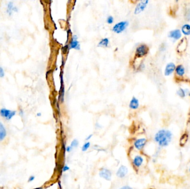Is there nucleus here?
<instances>
[{
  "label": "nucleus",
  "instance_id": "f257e3e1",
  "mask_svg": "<svg viewBox=\"0 0 190 189\" xmlns=\"http://www.w3.org/2000/svg\"><path fill=\"white\" fill-rule=\"evenodd\" d=\"M172 139V133L170 130L162 129L159 130L154 136V140L160 148L168 146Z\"/></svg>",
  "mask_w": 190,
  "mask_h": 189
},
{
  "label": "nucleus",
  "instance_id": "f03ea898",
  "mask_svg": "<svg viewBox=\"0 0 190 189\" xmlns=\"http://www.w3.org/2000/svg\"><path fill=\"white\" fill-rule=\"evenodd\" d=\"M128 25H129V22L127 21H120L119 22L117 23L114 26L112 30L115 33L119 34L125 31V30L127 28Z\"/></svg>",
  "mask_w": 190,
  "mask_h": 189
},
{
  "label": "nucleus",
  "instance_id": "7ed1b4c3",
  "mask_svg": "<svg viewBox=\"0 0 190 189\" xmlns=\"http://www.w3.org/2000/svg\"><path fill=\"white\" fill-rule=\"evenodd\" d=\"M149 48L145 44H141L139 45L135 51V57L136 58H142L146 56L148 53Z\"/></svg>",
  "mask_w": 190,
  "mask_h": 189
},
{
  "label": "nucleus",
  "instance_id": "20e7f679",
  "mask_svg": "<svg viewBox=\"0 0 190 189\" xmlns=\"http://www.w3.org/2000/svg\"><path fill=\"white\" fill-rule=\"evenodd\" d=\"M16 114V111L7 109L6 108H2L0 109V116L6 120H10Z\"/></svg>",
  "mask_w": 190,
  "mask_h": 189
},
{
  "label": "nucleus",
  "instance_id": "39448f33",
  "mask_svg": "<svg viewBox=\"0 0 190 189\" xmlns=\"http://www.w3.org/2000/svg\"><path fill=\"white\" fill-rule=\"evenodd\" d=\"M148 3L149 1L148 0H143L139 1V2L137 3L136 7L135 9L134 14H138L144 11L145 9L147 7Z\"/></svg>",
  "mask_w": 190,
  "mask_h": 189
},
{
  "label": "nucleus",
  "instance_id": "423d86ee",
  "mask_svg": "<svg viewBox=\"0 0 190 189\" xmlns=\"http://www.w3.org/2000/svg\"><path fill=\"white\" fill-rule=\"evenodd\" d=\"M168 37L173 41H177L181 39L182 37V32L179 29H175L169 32Z\"/></svg>",
  "mask_w": 190,
  "mask_h": 189
},
{
  "label": "nucleus",
  "instance_id": "0eeeda50",
  "mask_svg": "<svg viewBox=\"0 0 190 189\" xmlns=\"http://www.w3.org/2000/svg\"><path fill=\"white\" fill-rule=\"evenodd\" d=\"M147 142H148V140L147 139L145 138L137 139L134 141L133 146L136 149L141 151L144 148L145 145L147 144Z\"/></svg>",
  "mask_w": 190,
  "mask_h": 189
},
{
  "label": "nucleus",
  "instance_id": "6e6552de",
  "mask_svg": "<svg viewBox=\"0 0 190 189\" xmlns=\"http://www.w3.org/2000/svg\"><path fill=\"white\" fill-rule=\"evenodd\" d=\"M99 176L106 181H111L112 179V172L109 169L105 167L101 168L99 172Z\"/></svg>",
  "mask_w": 190,
  "mask_h": 189
},
{
  "label": "nucleus",
  "instance_id": "1a4fd4ad",
  "mask_svg": "<svg viewBox=\"0 0 190 189\" xmlns=\"http://www.w3.org/2000/svg\"><path fill=\"white\" fill-rule=\"evenodd\" d=\"M144 163V158L142 156L140 155H137L134 156L132 161V164L133 167L137 169H139L141 167Z\"/></svg>",
  "mask_w": 190,
  "mask_h": 189
},
{
  "label": "nucleus",
  "instance_id": "9d476101",
  "mask_svg": "<svg viewBox=\"0 0 190 189\" xmlns=\"http://www.w3.org/2000/svg\"><path fill=\"white\" fill-rule=\"evenodd\" d=\"M176 65L173 62H169L165 66L164 74L165 76H170L175 72Z\"/></svg>",
  "mask_w": 190,
  "mask_h": 189
},
{
  "label": "nucleus",
  "instance_id": "9b49d317",
  "mask_svg": "<svg viewBox=\"0 0 190 189\" xmlns=\"http://www.w3.org/2000/svg\"><path fill=\"white\" fill-rule=\"evenodd\" d=\"M18 11V9L17 6H14V2L10 1L7 4L6 7V13L7 14L11 16L14 12H17Z\"/></svg>",
  "mask_w": 190,
  "mask_h": 189
},
{
  "label": "nucleus",
  "instance_id": "f8f14e48",
  "mask_svg": "<svg viewBox=\"0 0 190 189\" xmlns=\"http://www.w3.org/2000/svg\"><path fill=\"white\" fill-rule=\"evenodd\" d=\"M68 47L70 49H75L77 50L80 49V44L77 40V37L76 35H74L72 37V40L68 45Z\"/></svg>",
  "mask_w": 190,
  "mask_h": 189
},
{
  "label": "nucleus",
  "instance_id": "ddd939ff",
  "mask_svg": "<svg viewBox=\"0 0 190 189\" xmlns=\"http://www.w3.org/2000/svg\"><path fill=\"white\" fill-rule=\"evenodd\" d=\"M128 173V168L125 165H121L117 171L116 175L117 177L121 179L125 178Z\"/></svg>",
  "mask_w": 190,
  "mask_h": 189
},
{
  "label": "nucleus",
  "instance_id": "4468645a",
  "mask_svg": "<svg viewBox=\"0 0 190 189\" xmlns=\"http://www.w3.org/2000/svg\"><path fill=\"white\" fill-rule=\"evenodd\" d=\"M139 106V99L136 98L135 96H133L130 100L129 104V107L132 110H136Z\"/></svg>",
  "mask_w": 190,
  "mask_h": 189
},
{
  "label": "nucleus",
  "instance_id": "2eb2a0df",
  "mask_svg": "<svg viewBox=\"0 0 190 189\" xmlns=\"http://www.w3.org/2000/svg\"><path fill=\"white\" fill-rule=\"evenodd\" d=\"M7 132L3 123L0 121V142L3 141L7 136Z\"/></svg>",
  "mask_w": 190,
  "mask_h": 189
},
{
  "label": "nucleus",
  "instance_id": "dca6fc26",
  "mask_svg": "<svg viewBox=\"0 0 190 189\" xmlns=\"http://www.w3.org/2000/svg\"><path fill=\"white\" fill-rule=\"evenodd\" d=\"M190 90L188 88H179L178 90H177V94L179 96L180 98H184L188 94L190 93Z\"/></svg>",
  "mask_w": 190,
  "mask_h": 189
},
{
  "label": "nucleus",
  "instance_id": "f3484780",
  "mask_svg": "<svg viewBox=\"0 0 190 189\" xmlns=\"http://www.w3.org/2000/svg\"><path fill=\"white\" fill-rule=\"evenodd\" d=\"M175 72L177 76L181 77L184 76L185 72H186L184 66L182 65H177L176 69H175Z\"/></svg>",
  "mask_w": 190,
  "mask_h": 189
},
{
  "label": "nucleus",
  "instance_id": "a211bd4d",
  "mask_svg": "<svg viewBox=\"0 0 190 189\" xmlns=\"http://www.w3.org/2000/svg\"><path fill=\"white\" fill-rule=\"evenodd\" d=\"M182 34L184 36H190V25L189 23H185L183 25L181 28Z\"/></svg>",
  "mask_w": 190,
  "mask_h": 189
},
{
  "label": "nucleus",
  "instance_id": "6ab92c4d",
  "mask_svg": "<svg viewBox=\"0 0 190 189\" xmlns=\"http://www.w3.org/2000/svg\"><path fill=\"white\" fill-rule=\"evenodd\" d=\"M61 89L60 91V96H59V99H60L61 103H63V100H64V86H63V75L61 74Z\"/></svg>",
  "mask_w": 190,
  "mask_h": 189
},
{
  "label": "nucleus",
  "instance_id": "aec40b11",
  "mask_svg": "<svg viewBox=\"0 0 190 189\" xmlns=\"http://www.w3.org/2000/svg\"><path fill=\"white\" fill-rule=\"evenodd\" d=\"M110 43V40L108 38H104L100 40L98 43V47H107Z\"/></svg>",
  "mask_w": 190,
  "mask_h": 189
},
{
  "label": "nucleus",
  "instance_id": "412c9836",
  "mask_svg": "<svg viewBox=\"0 0 190 189\" xmlns=\"http://www.w3.org/2000/svg\"><path fill=\"white\" fill-rule=\"evenodd\" d=\"M91 145V143L90 141H87L84 143V144L83 145V147H82V152H85L86 151L88 150L89 148L90 147Z\"/></svg>",
  "mask_w": 190,
  "mask_h": 189
},
{
  "label": "nucleus",
  "instance_id": "4be33fe9",
  "mask_svg": "<svg viewBox=\"0 0 190 189\" xmlns=\"http://www.w3.org/2000/svg\"><path fill=\"white\" fill-rule=\"evenodd\" d=\"M184 17L186 20L187 21H190V7L186 10L185 14H184Z\"/></svg>",
  "mask_w": 190,
  "mask_h": 189
},
{
  "label": "nucleus",
  "instance_id": "5701e85b",
  "mask_svg": "<svg viewBox=\"0 0 190 189\" xmlns=\"http://www.w3.org/2000/svg\"><path fill=\"white\" fill-rule=\"evenodd\" d=\"M79 142L78 141V140L75 139L71 141L70 146L74 148H77V147H79Z\"/></svg>",
  "mask_w": 190,
  "mask_h": 189
},
{
  "label": "nucleus",
  "instance_id": "b1692460",
  "mask_svg": "<svg viewBox=\"0 0 190 189\" xmlns=\"http://www.w3.org/2000/svg\"><path fill=\"white\" fill-rule=\"evenodd\" d=\"M114 22V18L113 16H108L107 17V19H106V22L108 24H110L111 25Z\"/></svg>",
  "mask_w": 190,
  "mask_h": 189
},
{
  "label": "nucleus",
  "instance_id": "393cba45",
  "mask_svg": "<svg viewBox=\"0 0 190 189\" xmlns=\"http://www.w3.org/2000/svg\"><path fill=\"white\" fill-rule=\"evenodd\" d=\"M5 76V71L2 67H0V78H3Z\"/></svg>",
  "mask_w": 190,
  "mask_h": 189
},
{
  "label": "nucleus",
  "instance_id": "a878e982",
  "mask_svg": "<svg viewBox=\"0 0 190 189\" xmlns=\"http://www.w3.org/2000/svg\"><path fill=\"white\" fill-rule=\"evenodd\" d=\"M70 170V167H68L67 165H65L63 168V172H66Z\"/></svg>",
  "mask_w": 190,
  "mask_h": 189
},
{
  "label": "nucleus",
  "instance_id": "bb28decb",
  "mask_svg": "<svg viewBox=\"0 0 190 189\" xmlns=\"http://www.w3.org/2000/svg\"><path fill=\"white\" fill-rule=\"evenodd\" d=\"M34 179H35V176H34V175H31V176H30L29 177V179H28V182L29 183H31V182L34 180Z\"/></svg>",
  "mask_w": 190,
  "mask_h": 189
},
{
  "label": "nucleus",
  "instance_id": "cd10ccee",
  "mask_svg": "<svg viewBox=\"0 0 190 189\" xmlns=\"http://www.w3.org/2000/svg\"><path fill=\"white\" fill-rule=\"evenodd\" d=\"M72 149H73V148L71 147L70 145V146H67V147H66V152H71Z\"/></svg>",
  "mask_w": 190,
  "mask_h": 189
},
{
  "label": "nucleus",
  "instance_id": "c85d7f7f",
  "mask_svg": "<svg viewBox=\"0 0 190 189\" xmlns=\"http://www.w3.org/2000/svg\"><path fill=\"white\" fill-rule=\"evenodd\" d=\"M19 115H20L21 117H23L24 115H25V113H24V111L22 110V109H20V111H19Z\"/></svg>",
  "mask_w": 190,
  "mask_h": 189
},
{
  "label": "nucleus",
  "instance_id": "c756f323",
  "mask_svg": "<svg viewBox=\"0 0 190 189\" xmlns=\"http://www.w3.org/2000/svg\"><path fill=\"white\" fill-rule=\"evenodd\" d=\"M92 136H93V134H90L89 136H87L86 138V141H88L89 140H90V139L92 138Z\"/></svg>",
  "mask_w": 190,
  "mask_h": 189
},
{
  "label": "nucleus",
  "instance_id": "7c9ffc66",
  "mask_svg": "<svg viewBox=\"0 0 190 189\" xmlns=\"http://www.w3.org/2000/svg\"><path fill=\"white\" fill-rule=\"evenodd\" d=\"M119 189H133L131 187L129 186H123L121 187Z\"/></svg>",
  "mask_w": 190,
  "mask_h": 189
},
{
  "label": "nucleus",
  "instance_id": "2f4dec72",
  "mask_svg": "<svg viewBox=\"0 0 190 189\" xmlns=\"http://www.w3.org/2000/svg\"><path fill=\"white\" fill-rule=\"evenodd\" d=\"M96 128H97V129H99V128H101L102 127H101L98 123H97L96 124Z\"/></svg>",
  "mask_w": 190,
  "mask_h": 189
},
{
  "label": "nucleus",
  "instance_id": "473e14b6",
  "mask_svg": "<svg viewBox=\"0 0 190 189\" xmlns=\"http://www.w3.org/2000/svg\"><path fill=\"white\" fill-rule=\"evenodd\" d=\"M42 116V114H41V113H37V116Z\"/></svg>",
  "mask_w": 190,
  "mask_h": 189
},
{
  "label": "nucleus",
  "instance_id": "72a5a7b5",
  "mask_svg": "<svg viewBox=\"0 0 190 189\" xmlns=\"http://www.w3.org/2000/svg\"><path fill=\"white\" fill-rule=\"evenodd\" d=\"M43 189L42 187H36V188H34V189Z\"/></svg>",
  "mask_w": 190,
  "mask_h": 189
},
{
  "label": "nucleus",
  "instance_id": "f704fd0d",
  "mask_svg": "<svg viewBox=\"0 0 190 189\" xmlns=\"http://www.w3.org/2000/svg\"><path fill=\"white\" fill-rule=\"evenodd\" d=\"M188 95L189 96H190V93H188Z\"/></svg>",
  "mask_w": 190,
  "mask_h": 189
},
{
  "label": "nucleus",
  "instance_id": "c9c22d12",
  "mask_svg": "<svg viewBox=\"0 0 190 189\" xmlns=\"http://www.w3.org/2000/svg\"><path fill=\"white\" fill-rule=\"evenodd\" d=\"M189 171H190V168H189Z\"/></svg>",
  "mask_w": 190,
  "mask_h": 189
}]
</instances>
